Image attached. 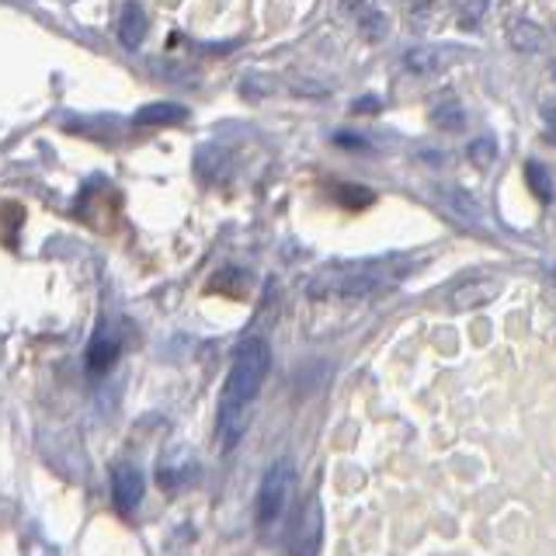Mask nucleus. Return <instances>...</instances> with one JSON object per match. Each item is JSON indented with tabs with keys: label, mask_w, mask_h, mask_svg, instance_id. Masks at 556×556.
<instances>
[{
	"label": "nucleus",
	"mask_w": 556,
	"mask_h": 556,
	"mask_svg": "<svg viewBox=\"0 0 556 556\" xmlns=\"http://www.w3.org/2000/svg\"><path fill=\"white\" fill-rule=\"evenodd\" d=\"M271 369V348L265 338H248L240 341L233 352L230 372H226L223 393H219V442L226 448H233L243 431H248L251 410L257 404V393L265 387Z\"/></svg>",
	"instance_id": "f257e3e1"
},
{
	"label": "nucleus",
	"mask_w": 556,
	"mask_h": 556,
	"mask_svg": "<svg viewBox=\"0 0 556 556\" xmlns=\"http://www.w3.org/2000/svg\"><path fill=\"white\" fill-rule=\"evenodd\" d=\"M414 261L387 254V257H358V261H330L306 282L313 300H369L404 282Z\"/></svg>",
	"instance_id": "f03ea898"
},
{
	"label": "nucleus",
	"mask_w": 556,
	"mask_h": 556,
	"mask_svg": "<svg viewBox=\"0 0 556 556\" xmlns=\"http://www.w3.org/2000/svg\"><path fill=\"white\" fill-rule=\"evenodd\" d=\"M292 491H295V466L292 459H278L268 466V473L261 477L257 486V529L261 532H275L289 515L292 504Z\"/></svg>",
	"instance_id": "7ed1b4c3"
},
{
	"label": "nucleus",
	"mask_w": 556,
	"mask_h": 556,
	"mask_svg": "<svg viewBox=\"0 0 556 556\" xmlns=\"http://www.w3.org/2000/svg\"><path fill=\"white\" fill-rule=\"evenodd\" d=\"M320 543H324V508H320V497H309L292 526L289 556H317Z\"/></svg>",
	"instance_id": "20e7f679"
},
{
	"label": "nucleus",
	"mask_w": 556,
	"mask_h": 556,
	"mask_svg": "<svg viewBox=\"0 0 556 556\" xmlns=\"http://www.w3.org/2000/svg\"><path fill=\"white\" fill-rule=\"evenodd\" d=\"M118 352H122V338H118V330H115L109 320H101V324L94 327L91 341H87V352H84L87 372H91V376H104V372H109L112 365L118 362Z\"/></svg>",
	"instance_id": "39448f33"
},
{
	"label": "nucleus",
	"mask_w": 556,
	"mask_h": 556,
	"mask_svg": "<svg viewBox=\"0 0 556 556\" xmlns=\"http://www.w3.org/2000/svg\"><path fill=\"white\" fill-rule=\"evenodd\" d=\"M143 491H147V483L136 466H129V463L112 466V497H115L118 511H126V515L136 511L139 501H143Z\"/></svg>",
	"instance_id": "423d86ee"
},
{
	"label": "nucleus",
	"mask_w": 556,
	"mask_h": 556,
	"mask_svg": "<svg viewBox=\"0 0 556 556\" xmlns=\"http://www.w3.org/2000/svg\"><path fill=\"white\" fill-rule=\"evenodd\" d=\"M147 28H150V17H147L143 4H139V0H126L118 11V25H115L118 42L126 49H139L147 39Z\"/></svg>",
	"instance_id": "0eeeda50"
},
{
	"label": "nucleus",
	"mask_w": 556,
	"mask_h": 556,
	"mask_svg": "<svg viewBox=\"0 0 556 556\" xmlns=\"http://www.w3.org/2000/svg\"><path fill=\"white\" fill-rule=\"evenodd\" d=\"M497 292H501V282H494V278H473V282L456 286V292H452L448 303H452V309L469 313V309L486 306L491 300H497Z\"/></svg>",
	"instance_id": "6e6552de"
},
{
	"label": "nucleus",
	"mask_w": 556,
	"mask_h": 556,
	"mask_svg": "<svg viewBox=\"0 0 556 556\" xmlns=\"http://www.w3.org/2000/svg\"><path fill=\"white\" fill-rule=\"evenodd\" d=\"M452 63V49L448 46H417V49H407L404 52V66L410 74H421V77H431L445 70Z\"/></svg>",
	"instance_id": "1a4fd4ad"
},
{
	"label": "nucleus",
	"mask_w": 556,
	"mask_h": 556,
	"mask_svg": "<svg viewBox=\"0 0 556 556\" xmlns=\"http://www.w3.org/2000/svg\"><path fill=\"white\" fill-rule=\"evenodd\" d=\"M188 118V109L185 104H170V101H153V104H143L132 122L136 126H174V122H185Z\"/></svg>",
	"instance_id": "9d476101"
},
{
	"label": "nucleus",
	"mask_w": 556,
	"mask_h": 556,
	"mask_svg": "<svg viewBox=\"0 0 556 556\" xmlns=\"http://www.w3.org/2000/svg\"><path fill=\"white\" fill-rule=\"evenodd\" d=\"M508 42L518 52H539L546 46V31H543V25H535L532 17H515L508 28Z\"/></svg>",
	"instance_id": "9b49d317"
},
{
	"label": "nucleus",
	"mask_w": 556,
	"mask_h": 556,
	"mask_svg": "<svg viewBox=\"0 0 556 556\" xmlns=\"http://www.w3.org/2000/svg\"><path fill=\"white\" fill-rule=\"evenodd\" d=\"M431 122L439 129H448V132H456L466 126V115H463V104L456 98H442V101H434V109H431Z\"/></svg>",
	"instance_id": "f8f14e48"
},
{
	"label": "nucleus",
	"mask_w": 556,
	"mask_h": 556,
	"mask_svg": "<svg viewBox=\"0 0 556 556\" xmlns=\"http://www.w3.org/2000/svg\"><path fill=\"white\" fill-rule=\"evenodd\" d=\"M526 178H529V188L539 195V202H553V174L546 164H539V161H529L526 164Z\"/></svg>",
	"instance_id": "ddd939ff"
},
{
	"label": "nucleus",
	"mask_w": 556,
	"mask_h": 556,
	"mask_svg": "<svg viewBox=\"0 0 556 556\" xmlns=\"http://www.w3.org/2000/svg\"><path fill=\"white\" fill-rule=\"evenodd\" d=\"M445 205H452V213H459V216L469 219V223H480V219H483L480 205H477L473 195H469V191H463V188H448V191H445Z\"/></svg>",
	"instance_id": "4468645a"
},
{
	"label": "nucleus",
	"mask_w": 556,
	"mask_h": 556,
	"mask_svg": "<svg viewBox=\"0 0 556 556\" xmlns=\"http://www.w3.org/2000/svg\"><path fill=\"white\" fill-rule=\"evenodd\" d=\"M358 22H362V31L369 35L372 42H379L382 35H387V14H382L376 4H362L358 8Z\"/></svg>",
	"instance_id": "2eb2a0df"
},
{
	"label": "nucleus",
	"mask_w": 556,
	"mask_h": 556,
	"mask_svg": "<svg viewBox=\"0 0 556 556\" xmlns=\"http://www.w3.org/2000/svg\"><path fill=\"white\" fill-rule=\"evenodd\" d=\"M486 8H491V0H466L463 4V11H459V28H473V25H480L483 22V14H486Z\"/></svg>",
	"instance_id": "dca6fc26"
},
{
	"label": "nucleus",
	"mask_w": 556,
	"mask_h": 556,
	"mask_svg": "<svg viewBox=\"0 0 556 556\" xmlns=\"http://www.w3.org/2000/svg\"><path fill=\"white\" fill-rule=\"evenodd\" d=\"M338 202L352 205V208H362L372 202V191L369 188H358V185H341L338 188Z\"/></svg>",
	"instance_id": "f3484780"
},
{
	"label": "nucleus",
	"mask_w": 556,
	"mask_h": 556,
	"mask_svg": "<svg viewBox=\"0 0 556 556\" xmlns=\"http://www.w3.org/2000/svg\"><path fill=\"white\" fill-rule=\"evenodd\" d=\"M494 153H497V147H494V139L491 136H483V139H477V143H469V161H473L477 167H486L494 161Z\"/></svg>",
	"instance_id": "a211bd4d"
},
{
	"label": "nucleus",
	"mask_w": 556,
	"mask_h": 556,
	"mask_svg": "<svg viewBox=\"0 0 556 556\" xmlns=\"http://www.w3.org/2000/svg\"><path fill=\"white\" fill-rule=\"evenodd\" d=\"M379 109H382V104H379L376 94H365V98H355V101H352V112H355V115H376Z\"/></svg>",
	"instance_id": "6ab92c4d"
},
{
	"label": "nucleus",
	"mask_w": 556,
	"mask_h": 556,
	"mask_svg": "<svg viewBox=\"0 0 556 556\" xmlns=\"http://www.w3.org/2000/svg\"><path fill=\"white\" fill-rule=\"evenodd\" d=\"M334 143L344 147V150H365V147H369V143H365V139L355 136V132H338V136H334Z\"/></svg>",
	"instance_id": "aec40b11"
}]
</instances>
